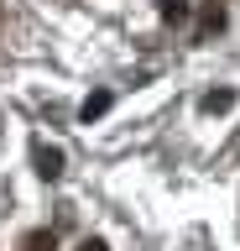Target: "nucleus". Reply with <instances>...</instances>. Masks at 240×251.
<instances>
[{"instance_id":"nucleus-5","label":"nucleus","mask_w":240,"mask_h":251,"mask_svg":"<svg viewBox=\"0 0 240 251\" xmlns=\"http://www.w3.org/2000/svg\"><path fill=\"white\" fill-rule=\"evenodd\" d=\"M157 16L167 26H183V21H188V0H157Z\"/></svg>"},{"instance_id":"nucleus-1","label":"nucleus","mask_w":240,"mask_h":251,"mask_svg":"<svg viewBox=\"0 0 240 251\" xmlns=\"http://www.w3.org/2000/svg\"><path fill=\"white\" fill-rule=\"evenodd\" d=\"M32 168L42 183H58L63 178V147H47V141H32Z\"/></svg>"},{"instance_id":"nucleus-3","label":"nucleus","mask_w":240,"mask_h":251,"mask_svg":"<svg viewBox=\"0 0 240 251\" xmlns=\"http://www.w3.org/2000/svg\"><path fill=\"white\" fill-rule=\"evenodd\" d=\"M110 105H115V94H110V89H94V94H89V100L79 105V121H84V126H89V121H99V115H105Z\"/></svg>"},{"instance_id":"nucleus-6","label":"nucleus","mask_w":240,"mask_h":251,"mask_svg":"<svg viewBox=\"0 0 240 251\" xmlns=\"http://www.w3.org/2000/svg\"><path fill=\"white\" fill-rule=\"evenodd\" d=\"M21 251H58V235L52 230H32L26 241H21Z\"/></svg>"},{"instance_id":"nucleus-7","label":"nucleus","mask_w":240,"mask_h":251,"mask_svg":"<svg viewBox=\"0 0 240 251\" xmlns=\"http://www.w3.org/2000/svg\"><path fill=\"white\" fill-rule=\"evenodd\" d=\"M73 251H110V246H105V235H84Z\"/></svg>"},{"instance_id":"nucleus-4","label":"nucleus","mask_w":240,"mask_h":251,"mask_svg":"<svg viewBox=\"0 0 240 251\" xmlns=\"http://www.w3.org/2000/svg\"><path fill=\"white\" fill-rule=\"evenodd\" d=\"M198 110H204V115H224V110H235V89H209L204 100H198Z\"/></svg>"},{"instance_id":"nucleus-2","label":"nucleus","mask_w":240,"mask_h":251,"mask_svg":"<svg viewBox=\"0 0 240 251\" xmlns=\"http://www.w3.org/2000/svg\"><path fill=\"white\" fill-rule=\"evenodd\" d=\"M224 21H230V16H224L219 0H204V11H198V42H209L214 31H224Z\"/></svg>"}]
</instances>
